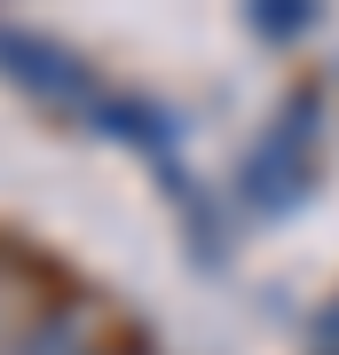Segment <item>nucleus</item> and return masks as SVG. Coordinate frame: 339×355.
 Returning <instances> with one entry per match:
<instances>
[{
	"label": "nucleus",
	"mask_w": 339,
	"mask_h": 355,
	"mask_svg": "<svg viewBox=\"0 0 339 355\" xmlns=\"http://www.w3.org/2000/svg\"><path fill=\"white\" fill-rule=\"evenodd\" d=\"M0 71H8L24 95L55 103V111H87V95H95L87 64H79L71 48H55V40L24 32V24H0Z\"/></svg>",
	"instance_id": "1"
},
{
	"label": "nucleus",
	"mask_w": 339,
	"mask_h": 355,
	"mask_svg": "<svg viewBox=\"0 0 339 355\" xmlns=\"http://www.w3.org/2000/svg\"><path fill=\"white\" fill-rule=\"evenodd\" d=\"M79 119H87L95 135L126 142V150H150L158 166L174 158V119H166V111H158L150 95H119V87H95V95H87V111H79Z\"/></svg>",
	"instance_id": "2"
},
{
	"label": "nucleus",
	"mask_w": 339,
	"mask_h": 355,
	"mask_svg": "<svg viewBox=\"0 0 339 355\" xmlns=\"http://www.w3.org/2000/svg\"><path fill=\"white\" fill-rule=\"evenodd\" d=\"M8 355H95L87 316H79V308H48L40 324H24V331H16V347H8Z\"/></svg>",
	"instance_id": "3"
},
{
	"label": "nucleus",
	"mask_w": 339,
	"mask_h": 355,
	"mask_svg": "<svg viewBox=\"0 0 339 355\" xmlns=\"http://www.w3.org/2000/svg\"><path fill=\"white\" fill-rule=\"evenodd\" d=\"M252 24H261L268 40H292V32L308 24V8H292V0H284V8H268V16H252Z\"/></svg>",
	"instance_id": "4"
},
{
	"label": "nucleus",
	"mask_w": 339,
	"mask_h": 355,
	"mask_svg": "<svg viewBox=\"0 0 339 355\" xmlns=\"http://www.w3.org/2000/svg\"><path fill=\"white\" fill-rule=\"evenodd\" d=\"M111 355H134V347H111Z\"/></svg>",
	"instance_id": "5"
}]
</instances>
